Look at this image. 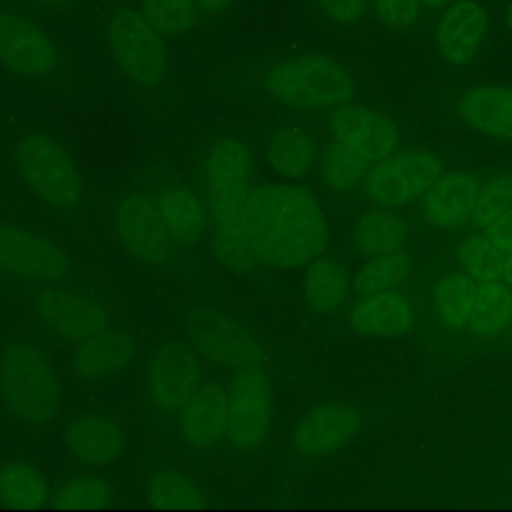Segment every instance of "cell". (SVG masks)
I'll return each mask as SVG.
<instances>
[{"mask_svg": "<svg viewBox=\"0 0 512 512\" xmlns=\"http://www.w3.org/2000/svg\"><path fill=\"white\" fill-rule=\"evenodd\" d=\"M246 226L258 264L276 268L304 266L318 258L328 242V224L318 200L294 184L252 188Z\"/></svg>", "mask_w": 512, "mask_h": 512, "instance_id": "cell-1", "label": "cell"}, {"mask_svg": "<svg viewBox=\"0 0 512 512\" xmlns=\"http://www.w3.org/2000/svg\"><path fill=\"white\" fill-rule=\"evenodd\" d=\"M250 192V152L234 138L218 140L204 164V208L216 256L238 272H250L258 266L246 226Z\"/></svg>", "mask_w": 512, "mask_h": 512, "instance_id": "cell-2", "label": "cell"}, {"mask_svg": "<svg viewBox=\"0 0 512 512\" xmlns=\"http://www.w3.org/2000/svg\"><path fill=\"white\" fill-rule=\"evenodd\" d=\"M0 398L16 420L30 426H44L58 414V376L40 346L18 340L0 352Z\"/></svg>", "mask_w": 512, "mask_h": 512, "instance_id": "cell-3", "label": "cell"}, {"mask_svg": "<svg viewBox=\"0 0 512 512\" xmlns=\"http://www.w3.org/2000/svg\"><path fill=\"white\" fill-rule=\"evenodd\" d=\"M264 82L272 98L300 110L338 108L354 94L350 72L326 54H300L284 60L268 70Z\"/></svg>", "mask_w": 512, "mask_h": 512, "instance_id": "cell-4", "label": "cell"}, {"mask_svg": "<svg viewBox=\"0 0 512 512\" xmlns=\"http://www.w3.org/2000/svg\"><path fill=\"white\" fill-rule=\"evenodd\" d=\"M16 166L40 200L56 210H72L82 198V182L68 152L44 134H28L16 144Z\"/></svg>", "mask_w": 512, "mask_h": 512, "instance_id": "cell-5", "label": "cell"}, {"mask_svg": "<svg viewBox=\"0 0 512 512\" xmlns=\"http://www.w3.org/2000/svg\"><path fill=\"white\" fill-rule=\"evenodd\" d=\"M108 44L118 68L138 86H154L162 80L168 56L162 34L144 14L122 8L108 22Z\"/></svg>", "mask_w": 512, "mask_h": 512, "instance_id": "cell-6", "label": "cell"}, {"mask_svg": "<svg viewBox=\"0 0 512 512\" xmlns=\"http://www.w3.org/2000/svg\"><path fill=\"white\" fill-rule=\"evenodd\" d=\"M442 172L440 156L430 150H396L374 162L362 182L370 200L396 208L424 196Z\"/></svg>", "mask_w": 512, "mask_h": 512, "instance_id": "cell-7", "label": "cell"}, {"mask_svg": "<svg viewBox=\"0 0 512 512\" xmlns=\"http://www.w3.org/2000/svg\"><path fill=\"white\" fill-rule=\"evenodd\" d=\"M186 330L194 350L214 364L236 370L264 366V352L256 338L236 320L214 308H194L188 314Z\"/></svg>", "mask_w": 512, "mask_h": 512, "instance_id": "cell-8", "label": "cell"}, {"mask_svg": "<svg viewBox=\"0 0 512 512\" xmlns=\"http://www.w3.org/2000/svg\"><path fill=\"white\" fill-rule=\"evenodd\" d=\"M272 426V388L262 368L236 370L228 388L226 442L240 452L260 446Z\"/></svg>", "mask_w": 512, "mask_h": 512, "instance_id": "cell-9", "label": "cell"}, {"mask_svg": "<svg viewBox=\"0 0 512 512\" xmlns=\"http://www.w3.org/2000/svg\"><path fill=\"white\" fill-rule=\"evenodd\" d=\"M202 384L198 352L184 344L162 346L148 362L146 392L162 412H180Z\"/></svg>", "mask_w": 512, "mask_h": 512, "instance_id": "cell-10", "label": "cell"}, {"mask_svg": "<svg viewBox=\"0 0 512 512\" xmlns=\"http://www.w3.org/2000/svg\"><path fill=\"white\" fill-rule=\"evenodd\" d=\"M116 232L132 256L148 264H162L172 254L170 238L156 202L144 194H128L114 212Z\"/></svg>", "mask_w": 512, "mask_h": 512, "instance_id": "cell-11", "label": "cell"}, {"mask_svg": "<svg viewBox=\"0 0 512 512\" xmlns=\"http://www.w3.org/2000/svg\"><path fill=\"white\" fill-rule=\"evenodd\" d=\"M0 270L34 282H56L68 272V260L50 240L0 224Z\"/></svg>", "mask_w": 512, "mask_h": 512, "instance_id": "cell-12", "label": "cell"}, {"mask_svg": "<svg viewBox=\"0 0 512 512\" xmlns=\"http://www.w3.org/2000/svg\"><path fill=\"white\" fill-rule=\"evenodd\" d=\"M330 132L336 142L352 148L370 164L398 150L400 138L394 122L374 108L342 104L330 116Z\"/></svg>", "mask_w": 512, "mask_h": 512, "instance_id": "cell-13", "label": "cell"}, {"mask_svg": "<svg viewBox=\"0 0 512 512\" xmlns=\"http://www.w3.org/2000/svg\"><path fill=\"white\" fill-rule=\"evenodd\" d=\"M362 428V416L346 402H322L308 410L292 432L300 454L324 456L346 446Z\"/></svg>", "mask_w": 512, "mask_h": 512, "instance_id": "cell-14", "label": "cell"}, {"mask_svg": "<svg viewBox=\"0 0 512 512\" xmlns=\"http://www.w3.org/2000/svg\"><path fill=\"white\" fill-rule=\"evenodd\" d=\"M0 62L20 76L40 78L58 66V50L32 22L0 12Z\"/></svg>", "mask_w": 512, "mask_h": 512, "instance_id": "cell-15", "label": "cell"}, {"mask_svg": "<svg viewBox=\"0 0 512 512\" xmlns=\"http://www.w3.org/2000/svg\"><path fill=\"white\" fill-rule=\"evenodd\" d=\"M38 320L64 340H82L108 328L106 308L82 294L66 290H44L34 300Z\"/></svg>", "mask_w": 512, "mask_h": 512, "instance_id": "cell-16", "label": "cell"}, {"mask_svg": "<svg viewBox=\"0 0 512 512\" xmlns=\"http://www.w3.org/2000/svg\"><path fill=\"white\" fill-rule=\"evenodd\" d=\"M182 438L194 448H212L226 438L228 390L216 382L200 384L180 410Z\"/></svg>", "mask_w": 512, "mask_h": 512, "instance_id": "cell-17", "label": "cell"}, {"mask_svg": "<svg viewBox=\"0 0 512 512\" xmlns=\"http://www.w3.org/2000/svg\"><path fill=\"white\" fill-rule=\"evenodd\" d=\"M480 192L478 180L462 170L442 172L424 194L422 212L436 228H456L472 218Z\"/></svg>", "mask_w": 512, "mask_h": 512, "instance_id": "cell-18", "label": "cell"}, {"mask_svg": "<svg viewBox=\"0 0 512 512\" xmlns=\"http://www.w3.org/2000/svg\"><path fill=\"white\" fill-rule=\"evenodd\" d=\"M486 12L476 0H458L448 6L436 28V42L442 58L460 66L478 50L486 32Z\"/></svg>", "mask_w": 512, "mask_h": 512, "instance_id": "cell-19", "label": "cell"}, {"mask_svg": "<svg viewBox=\"0 0 512 512\" xmlns=\"http://www.w3.org/2000/svg\"><path fill=\"white\" fill-rule=\"evenodd\" d=\"M64 446L78 462L104 466L124 452L126 440L120 426L110 418L82 414L64 428Z\"/></svg>", "mask_w": 512, "mask_h": 512, "instance_id": "cell-20", "label": "cell"}, {"mask_svg": "<svg viewBox=\"0 0 512 512\" xmlns=\"http://www.w3.org/2000/svg\"><path fill=\"white\" fill-rule=\"evenodd\" d=\"M414 320L412 304L396 290L362 296L350 310L354 332L370 338H394L404 334Z\"/></svg>", "mask_w": 512, "mask_h": 512, "instance_id": "cell-21", "label": "cell"}, {"mask_svg": "<svg viewBox=\"0 0 512 512\" xmlns=\"http://www.w3.org/2000/svg\"><path fill=\"white\" fill-rule=\"evenodd\" d=\"M136 346L126 332L104 328L88 338L76 342L74 348V368L80 378L84 380H102L120 370H124Z\"/></svg>", "mask_w": 512, "mask_h": 512, "instance_id": "cell-22", "label": "cell"}, {"mask_svg": "<svg viewBox=\"0 0 512 512\" xmlns=\"http://www.w3.org/2000/svg\"><path fill=\"white\" fill-rule=\"evenodd\" d=\"M462 120L476 132L512 140V88L508 86H476L458 98Z\"/></svg>", "mask_w": 512, "mask_h": 512, "instance_id": "cell-23", "label": "cell"}, {"mask_svg": "<svg viewBox=\"0 0 512 512\" xmlns=\"http://www.w3.org/2000/svg\"><path fill=\"white\" fill-rule=\"evenodd\" d=\"M156 208L174 244L194 246L204 238L208 216L204 202H200L194 192L186 188H168L158 196Z\"/></svg>", "mask_w": 512, "mask_h": 512, "instance_id": "cell-24", "label": "cell"}, {"mask_svg": "<svg viewBox=\"0 0 512 512\" xmlns=\"http://www.w3.org/2000/svg\"><path fill=\"white\" fill-rule=\"evenodd\" d=\"M350 282L346 270L332 258H314L308 262L302 292L306 302L318 312H330L348 296Z\"/></svg>", "mask_w": 512, "mask_h": 512, "instance_id": "cell-25", "label": "cell"}, {"mask_svg": "<svg viewBox=\"0 0 512 512\" xmlns=\"http://www.w3.org/2000/svg\"><path fill=\"white\" fill-rule=\"evenodd\" d=\"M406 236H408L406 222L398 214L386 210L384 206L362 214L354 230L356 246L366 256L396 252L406 242Z\"/></svg>", "mask_w": 512, "mask_h": 512, "instance_id": "cell-26", "label": "cell"}, {"mask_svg": "<svg viewBox=\"0 0 512 512\" xmlns=\"http://www.w3.org/2000/svg\"><path fill=\"white\" fill-rule=\"evenodd\" d=\"M268 162L284 178L304 176L314 162V142L300 128H284L268 140Z\"/></svg>", "mask_w": 512, "mask_h": 512, "instance_id": "cell-27", "label": "cell"}, {"mask_svg": "<svg viewBox=\"0 0 512 512\" xmlns=\"http://www.w3.org/2000/svg\"><path fill=\"white\" fill-rule=\"evenodd\" d=\"M46 478L30 464H6L0 468V500L12 508H40L48 502Z\"/></svg>", "mask_w": 512, "mask_h": 512, "instance_id": "cell-28", "label": "cell"}, {"mask_svg": "<svg viewBox=\"0 0 512 512\" xmlns=\"http://www.w3.org/2000/svg\"><path fill=\"white\" fill-rule=\"evenodd\" d=\"M146 502L154 508H200L206 502L202 488L186 474L160 470L144 486Z\"/></svg>", "mask_w": 512, "mask_h": 512, "instance_id": "cell-29", "label": "cell"}, {"mask_svg": "<svg viewBox=\"0 0 512 512\" xmlns=\"http://www.w3.org/2000/svg\"><path fill=\"white\" fill-rule=\"evenodd\" d=\"M510 314H512L510 288L500 280L480 282L474 310L468 320L470 328L480 336L498 334L508 324Z\"/></svg>", "mask_w": 512, "mask_h": 512, "instance_id": "cell-30", "label": "cell"}, {"mask_svg": "<svg viewBox=\"0 0 512 512\" xmlns=\"http://www.w3.org/2000/svg\"><path fill=\"white\" fill-rule=\"evenodd\" d=\"M478 294V282L468 274H450L442 278L434 292L440 318L450 326L468 324Z\"/></svg>", "mask_w": 512, "mask_h": 512, "instance_id": "cell-31", "label": "cell"}, {"mask_svg": "<svg viewBox=\"0 0 512 512\" xmlns=\"http://www.w3.org/2000/svg\"><path fill=\"white\" fill-rule=\"evenodd\" d=\"M370 168V162L352 148L332 142L322 150L320 174L326 186L332 190H348L360 184Z\"/></svg>", "mask_w": 512, "mask_h": 512, "instance_id": "cell-32", "label": "cell"}, {"mask_svg": "<svg viewBox=\"0 0 512 512\" xmlns=\"http://www.w3.org/2000/svg\"><path fill=\"white\" fill-rule=\"evenodd\" d=\"M506 252L490 240L486 234L480 236H468L458 246V260L460 266L468 276H472L476 282H490L502 278Z\"/></svg>", "mask_w": 512, "mask_h": 512, "instance_id": "cell-33", "label": "cell"}, {"mask_svg": "<svg viewBox=\"0 0 512 512\" xmlns=\"http://www.w3.org/2000/svg\"><path fill=\"white\" fill-rule=\"evenodd\" d=\"M410 272V258L396 250L380 256H372L356 274L354 290L360 296H368L382 290H392Z\"/></svg>", "mask_w": 512, "mask_h": 512, "instance_id": "cell-34", "label": "cell"}, {"mask_svg": "<svg viewBox=\"0 0 512 512\" xmlns=\"http://www.w3.org/2000/svg\"><path fill=\"white\" fill-rule=\"evenodd\" d=\"M112 500L110 484L94 474H82L64 482L54 494L56 508H104Z\"/></svg>", "mask_w": 512, "mask_h": 512, "instance_id": "cell-35", "label": "cell"}, {"mask_svg": "<svg viewBox=\"0 0 512 512\" xmlns=\"http://www.w3.org/2000/svg\"><path fill=\"white\" fill-rule=\"evenodd\" d=\"M144 18L164 36L188 32L198 14L194 0H140Z\"/></svg>", "mask_w": 512, "mask_h": 512, "instance_id": "cell-36", "label": "cell"}, {"mask_svg": "<svg viewBox=\"0 0 512 512\" xmlns=\"http://www.w3.org/2000/svg\"><path fill=\"white\" fill-rule=\"evenodd\" d=\"M512 208V174H502L480 186L476 206L472 212V224L484 230L494 218Z\"/></svg>", "mask_w": 512, "mask_h": 512, "instance_id": "cell-37", "label": "cell"}, {"mask_svg": "<svg viewBox=\"0 0 512 512\" xmlns=\"http://www.w3.org/2000/svg\"><path fill=\"white\" fill-rule=\"evenodd\" d=\"M420 4V0H376V12L388 28H408L418 20Z\"/></svg>", "mask_w": 512, "mask_h": 512, "instance_id": "cell-38", "label": "cell"}, {"mask_svg": "<svg viewBox=\"0 0 512 512\" xmlns=\"http://www.w3.org/2000/svg\"><path fill=\"white\" fill-rule=\"evenodd\" d=\"M322 10L332 18L334 22H354L362 12L366 0H318Z\"/></svg>", "mask_w": 512, "mask_h": 512, "instance_id": "cell-39", "label": "cell"}, {"mask_svg": "<svg viewBox=\"0 0 512 512\" xmlns=\"http://www.w3.org/2000/svg\"><path fill=\"white\" fill-rule=\"evenodd\" d=\"M486 236L494 240L504 252H512V208L494 218L486 228Z\"/></svg>", "mask_w": 512, "mask_h": 512, "instance_id": "cell-40", "label": "cell"}, {"mask_svg": "<svg viewBox=\"0 0 512 512\" xmlns=\"http://www.w3.org/2000/svg\"><path fill=\"white\" fill-rule=\"evenodd\" d=\"M196 2V6L200 8V10H204V12H218V10H222L230 0H194Z\"/></svg>", "mask_w": 512, "mask_h": 512, "instance_id": "cell-41", "label": "cell"}, {"mask_svg": "<svg viewBox=\"0 0 512 512\" xmlns=\"http://www.w3.org/2000/svg\"><path fill=\"white\" fill-rule=\"evenodd\" d=\"M502 280L508 288H512V252H506L504 268H502Z\"/></svg>", "mask_w": 512, "mask_h": 512, "instance_id": "cell-42", "label": "cell"}, {"mask_svg": "<svg viewBox=\"0 0 512 512\" xmlns=\"http://www.w3.org/2000/svg\"><path fill=\"white\" fill-rule=\"evenodd\" d=\"M422 4H426L428 8H438V6H442V4H446L448 0H420Z\"/></svg>", "mask_w": 512, "mask_h": 512, "instance_id": "cell-43", "label": "cell"}, {"mask_svg": "<svg viewBox=\"0 0 512 512\" xmlns=\"http://www.w3.org/2000/svg\"><path fill=\"white\" fill-rule=\"evenodd\" d=\"M506 20H508V26H510V30H512V2H510V6H508V14H506Z\"/></svg>", "mask_w": 512, "mask_h": 512, "instance_id": "cell-44", "label": "cell"}, {"mask_svg": "<svg viewBox=\"0 0 512 512\" xmlns=\"http://www.w3.org/2000/svg\"><path fill=\"white\" fill-rule=\"evenodd\" d=\"M40 2H48V4H62V2H70V0H40Z\"/></svg>", "mask_w": 512, "mask_h": 512, "instance_id": "cell-45", "label": "cell"}, {"mask_svg": "<svg viewBox=\"0 0 512 512\" xmlns=\"http://www.w3.org/2000/svg\"><path fill=\"white\" fill-rule=\"evenodd\" d=\"M508 326H510V338H512V314H510V320H508Z\"/></svg>", "mask_w": 512, "mask_h": 512, "instance_id": "cell-46", "label": "cell"}]
</instances>
